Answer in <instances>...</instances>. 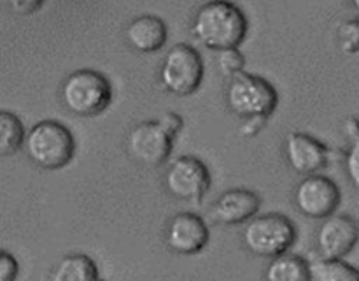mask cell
I'll return each instance as SVG.
<instances>
[{
    "label": "cell",
    "instance_id": "24",
    "mask_svg": "<svg viewBox=\"0 0 359 281\" xmlns=\"http://www.w3.org/2000/svg\"><path fill=\"white\" fill-rule=\"evenodd\" d=\"M158 123H160L161 129H163L165 132L172 137V139H174V137L177 136L182 129L181 116L175 115V112H165V115L158 119Z\"/></svg>",
    "mask_w": 359,
    "mask_h": 281
},
{
    "label": "cell",
    "instance_id": "23",
    "mask_svg": "<svg viewBox=\"0 0 359 281\" xmlns=\"http://www.w3.org/2000/svg\"><path fill=\"white\" fill-rule=\"evenodd\" d=\"M44 2L46 0H7L11 11L21 14V16H30V14L37 13Z\"/></svg>",
    "mask_w": 359,
    "mask_h": 281
},
{
    "label": "cell",
    "instance_id": "4",
    "mask_svg": "<svg viewBox=\"0 0 359 281\" xmlns=\"http://www.w3.org/2000/svg\"><path fill=\"white\" fill-rule=\"evenodd\" d=\"M297 237L294 225L284 214H263L251 218L244 228L245 248L258 256H279L291 248Z\"/></svg>",
    "mask_w": 359,
    "mask_h": 281
},
{
    "label": "cell",
    "instance_id": "9",
    "mask_svg": "<svg viewBox=\"0 0 359 281\" xmlns=\"http://www.w3.org/2000/svg\"><path fill=\"white\" fill-rule=\"evenodd\" d=\"M128 151L142 165L156 167L170 155L172 137L158 122L139 123L128 133Z\"/></svg>",
    "mask_w": 359,
    "mask_h": 281
},
{
    "label": "cell",
    "instance_id": "1",
    "mask_svg": "<svg viewBox=\"0 0 359 281\" xmlns=\"http://www.w3.org/2000/svg\"><path fill=\"white\" fill-rule=\"evenodd\" d=\"M193 34L209 49L223 51L237 48L248 34V20L235 4L228 0H210L195 14Z\"/></svg>",
    "mask_w": 359,
    "mask_h": 281
},
{
    "label": "cell",
    "instance_id": "20",
    "mask_svg": "<svg viewBox=\"0 0 359 281\" xmlns=\"http://www.w3.org/2000/svg\"><path fill=\"white\" fill-rule=\"evenodd\" d=\"M217 67H219L221 74L226 77H233L242 72L244 69V56L237 48H228L219 51L217 56Z\"/></svg>",
    "mask_w": 359,
    "mask_h": 281
},
{
    "label": "cell",
    "instance_id": "22",
    "mask_svg": "<svg viewBox=\"0 0 359 281\" xmlns=\"http://www.w3.org/2000/svg\"><path fill=\"white\" fill-rule=\"evenodd\" d=\"M18 276V262L11 253L0 255V281H13Z\"/></svg>",
    "mask_w": 359,
    "mask_h": 281
},
{
    "label": "cell",
    "instance_id": "3",
    "mask_svg": "<svg viewBox=\"0 0 359 281\" xmlns=\"http://www.w3.org/2000/svg\"><path fill=\"white\" fill-rule=\"evenodd\" d=\"M65 107L77 116H95L104 112L112 100L111 83L104 74L81 69L70 74L62 86Z\"/></svg>",
    "mask_w": 359,
    "mask_h": 281
},
{
    "label": "cell",
    "instance_id": "12",
    "mask_svg": "<svg viewBox=\"0 0 359 281\" xmlns=\"http://www.w3.org/2000/svg\"><path fill=\"white\" fill-rule=\"evenodd\" d=\"M286 157L298 174L311 176L325 167L330 150L307 133H290L286 137Z\"/></svg>",
    "mask_w": 359,
    "mask_h": 281
},
{
    "label": "cell",
    "instance_id": "13",
    "mask_svg": "<svg viewBox=\"0 0 359 281\" xmlns=\"http://www.w3.org/2000/svg\"><path fill=\"white\" fill-rule=\"evenodd\" d=\"M259 209V197L249 190H228L214 202L210 214L221 225H241L255 218Z\"/></svg>",
    "mask_w": 359,
    "mask_h": 281
},
{
    "label": "cell",
    "instance_id": "5",
    "mask_svg": "<svg viewBox=\"0 0 359 281\" xmlns=\"http://www.w3.org/2000/svg\"><path fill=\"white\" fill-rule=\"evenodd\" d=\"M226 102L231 111L241 118L266 116L277 107V91L266 79L241 72L231 77L226 91Z\"/></svg>",
    "mask_w": 359,
    "mask_h": 281
},
{
    "label": "cell",
    "instance_id": "6",
    "mask_svg": "<svg viewBox=\"0 0 359 281\" xmlns=\"http://www.w3.org/2000/svg\"><path fill=\"white\" fill-rule=\"evenodd\" d=\"M161 84L170 93L188 97L198 90L203 77V63L198 51L188 44H177L167 53L160 70Z\"/></svg>",
    "mask_w": 359,
    "mask_h": 281
},
{
    "label": "cell",
    "instance_id": "17",
    "mask_svg": "<svg viewBox=\"0 0 359 281\" xmlns=\"http://www.w3.org/2000/svg\"><path fill=\"white\" fill-rule=\"evenodd\" d=\"M312 281H359V270L342 259H325L311 263Z\"/></svg>",
    "mask_w": 359,
    "mask_h": 281
},
{
    "label": "cell",
    "instance_id": "10",
    "mask_svg": "<svg viewBox=\"0 0 359 281\" xmlns=\"http://www.w3.org/2000/svg\"><path fill=\"white\" fill-rule=\"evenodd\" d=\"M209 242V228L205 221L193 213H179L167 227V244L181 255H195Z\"/></svg>",
    "mask_w": 359,
    "mask_h": 281
},
{
    "label": "cell",
    "instance_id": "19",
    "mask_svg": "<svg viewBox=\"0 0 359 281\" xmlns=\"http://www.w3.org/2000/svg\"><path fill=\"white\" fill-rule=\"evenodd\" d=\"M337 41L346 55H354L359 51V20L344 21L337 30Z\"/></svg>",
    "mask_w": 359,
    "mask_h": 281
},
{
    "label": "cell",
    "instance_id": "2",
    "mask_svg": "<svg viewBox=\"0 0 359 281\" xmlns=\"http://www.w3.org/2000/svg\"><path fill=\"white\" fill-rule=\"evenodd\" d=\"M25 148L34 164L39 167L62 169L74 157V137L65 125L53 119L35 123L25 139Z\"/></svg>",
    "mask_w": 359,
    "mask_h": 281
},
{
    "label": "cell",
    "instance_id": "14",
    "mask_svg": "<svg viewBox=\"0 0 359 281\" xmlns=\"http://www.w3.org/2000/svg\"><path fill=\"white\" fill-rule=\"evenodd\" d=\"M126 42L140 53L158 51L167 42V25L163 20L151 14L135 18L125 28Z\"/></svg>",
    "mask_w": 359,
    "mask_h": 281
},
{
    "label": "cell",
    "instance_id": "26",
    "mask_svg": "<svg viewBox=\"0 0 359 281\" xmlns=\"http://www.w3.org/2000/svg\"><path fill=\"white\" fill-rule=\"evenodd\" d=\"M346 133L353 140L358 139V137H359V119L358 118L346 119Z\"/></svg>",
    "mask_w": 359,
    "mask_h": 281
},
{
    "label": "cell",
    "instance_id": "11",
    "mask_svg": "<svg viewBox=\"0 0 359 281\" xmlns=\"http://www.w3.org/2000/svg\"><path fill=\"white\" fill-rule=\"evenodd\" d=\"M359 228L356 221L344 214L330 216L318 232V248L325 259H344L356 246Z\"/></svg>",
    "mask_w": 359,
    "mask_h": 281
},
{
    "label": "cell",
    "instance_id": "7",
    "mask_svg": "<svg viewBox=\"0 0 359 281\" xmlns=\"http://www.w3.org/2000/svg\"><path fill=\"white\" fill-rule=\"evenodd\" d=\"M168 193L179 200L198 202L210 186V174L205 164L195 157H181L165 174Z\"/></svg>",
    "mask_w": 359,
    "mask_h": 281
},
{
    "label": "cell",
    "instance_id": "18",
    "mask_svg": "<svg viewBox=\"0 0 359 281\" xmlns=\"http://www.w3.org/2000/svg\"><path fill=\"white\" fill-rule=\"evenodd\" d=\"M25 129L16 115L9 111L0 112V155L9 157L16 153L25 143Z\"/></svg>",
    "mask_w": 359,
    "mask_h": 281
},
{
    "label": "cell",
    "instance_id": "21",
    "mask_svg": "<svg viewBox=\"0 0 359 281\" xmlns=\"http://www.w3.org/2000/svg\"><path fill=\"white\" fill-rule=\"evenodd\" d=\"M346 167L347 174H349L351 183L359 190V137L353 140L349 151L346 157Z\"/></svg>",
    "mask_w": 359,
    "mask_h": 281
},
{
    "label": "cell",
    "instance_id": "16",
    "mask_svg": "<svg viewBox=\"0 0 359 281\" xmlns=\"http://www.w3.org/2000/svg\"><path fill=\"white\" fill-rule=\"evenodd\" d=\"M270 281H307L311 280V266L302 256L279 255L273 256L266 269Z\"/></svg>",
    "mask_w": 359,
    "mask_h": 281
},
{
    "label": "cell",
    "instance_id": "8",
    "mask_svg": "<svg viewBox=\"0 0 359 281\" xmlns=\"http://www.w3.org/2000/svg\"><path fill=\"white\" fill-rule=\"evenodd\" d=\"M298 211L309 218H328L340 204V190L325 176H307L294 190Z\"/></svg>",
    "mask_w": 359,
    "mask_h": 281
},
{
    "label": "cell",
    "instance_id": "25",
    "mask_svg": "<svg viewBox=\"0 0 359 281\" xmlns=\"http://www.w3.org/2000/svg\"><path fill=\"white\" fill-rule=\"evenodd\" d=\"M266 122V116H252V118H245L244 125L241 126V133L245 137H252L263 129Z\"/></svg>",
    "mask_w": 359,
    "mask_h": 281
},
{
    "label": "cell",
    "instance_id": "15",
    "mask_svg": "<svg viewBox=\"0 0 359 281\" xmlns=\"http://www.w3.org/2000/svg\"><path fill=\"white\" fill-rule=\"evenodd\" d=\"M97 277V263L88 255L65 256L60 260L51 274L53 281H91Z\"/></svg>",
    "mask_w": 359,
    "mask_h": 281
},
{
    "label": "cell",
    "instance_id": "27",
    "mask_svg": "<svg viewBox=\"0 0 359 281\" xmlns=\"http://www.w3.org/2000/svg\"><path fill=\"white\" fill-rule=\"evenodd\" d=\"M351 2H353V6L356 7V9L359 11V0H351Z\"/></svg>",
    "mask_w": 359,
    "mask_h": 281
}]
</instances>
